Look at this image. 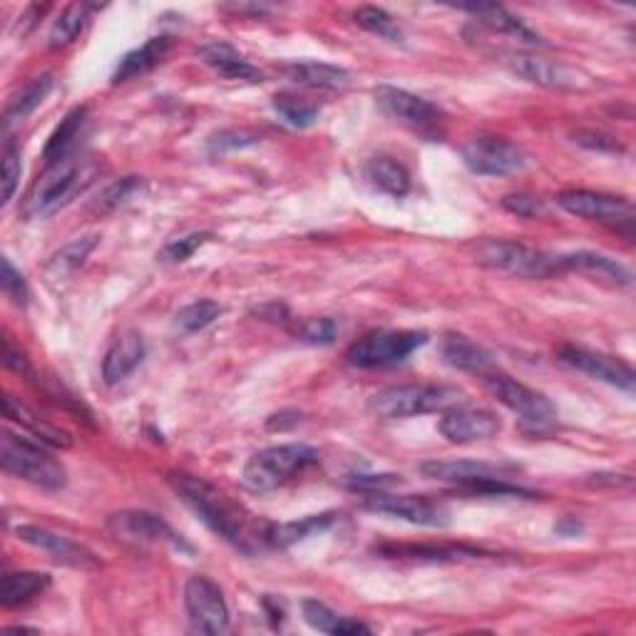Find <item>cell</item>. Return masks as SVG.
<instances>
[{"label": "cell", "mask_w": 636, "mask_h": 636, "mask_svg": "<svg viewBox=\"0 0 636 636\" xmlns=\"http://www.w3.org/2000/svg\"><path fill=\"white\" fill-rule=\"evenodd\" d=\"M107 530L117 540L129 542V545H167L177 552H190L192 547L186 545L182 535L167 525V522L155 512L147 510H123L110 514Z\"/></svg>", "instance_id": "7c38bea8"}, {"label": "cell", "mask_w": 636, "mask_h": 636, "mask_svg": "<svg viewBox=\"0 0 636 636\" xmlns=\"http://www.w3.org/2000/svg\"><path fill=\"white\" fill-rule=\"evenodd\" d=\"M336 333H339V326H336L333 318H308V321H302V326L296 329L298 341L311 345H329L333 343Z\"/></svg>", "instance_id": "b9f144b4"}, {"label": "cell", "mask_w": 636, "mask_h": 636, "mask_svg": "<svg viewBox=\"0 0 636 636\" xmlns=\"http://www.w3.org/2000/svg\"><path fill=\"white\" fill-rule=\"evenodd\" d=\"M172 490L180 495V500L190 508L214 535H219L231 547H237L245 555L266 547V525L269 522L254 520L239 502H234L227 492L214 488L209 480L190 473H170Z\"/></svg>", "instance_id": "6da1fadb"}, {"label": "cell", "mask_w": 636, "mask_h": 636, "mask_svg": "<svg viewBox=\"0 0 636 636\" xmlns=\"http://www.w3.org/2000/svg\"><path fill=\"white\" fill-rule=\"evenodd\" d=\"M143 190H145L143 177H123V180H115L112 184H107L105 190H102L95 200H92L90 212L92 214L115 212L117 207H123V204H127L135 194H139Z\"/></svg>", "instance_id": "74e56055"}, {"label": "cell", "mask_w": 636, "mask_h": 636, "mask_svg": "<svg viewBox=\"0 0 636 636\" xmlns=\"http://www.w3.org/2000/svg\"><path fill=\"white\" fill-rule=\"evenodd\" d=\"M376 102L388 117L408 129H413V133L425 137L441 135V125L445 117L443 110L433 105V102H428L425 98L393 86H383L376 90Z\"/></svg>", "instance_id": "8fae6325"}, {"label": "cell", "mask_w": 636, "mask_h": 636, "mask_svg": "<svg viewBox=\"0 0 636 636\" xmlns=\"http://www.w3.org/2000/svg\"><path fill=\"white\" fill-rule=\"evenodd\" d=\"M353 21L359 23V27H363V31H368L371 35H378L388 43H404L406 41L404 27H400V23L388 11H383V8L361 5L359 11L353 13Z\"/></svg>", "instance_id": "8d00e7d4"}, {"label": "cell", "mask_w": 636, "mask_h": 636, "mask_svg": "<svg viewBox=\"0 0 636 636\" xmlns=\"http://www.w3.org/2000/svg\"><path fill=\"white\" fill-rule=\"evenodd\" d=\"M50 575L45 572H8L3 582H0V604L5 610L25 606L35 597H41L50 587Z\"/></svg>", "instance_id": "4dcf8cb0"}, {"label": "cell", "mask_w": 636, "mask_h": 636, "mask_svg": "<svg viewBox=\"0 0 636 636\" xmlns=\"http://www.w3.org/2000/svg\"><path fill=\"white\" fill-rule=\"evenodd\" d=\"M15 535L18 540L25 542V545L50 555L58 565L80 569V572H95V569H100V559L95 552L80 545V542H72L70 537L58 535V532H53L48 527L21 525L15 530Z\"/></svg>", "instance_id": "e0dca14e"}, {"label": "cell", "mask_w": 636, "mask_h": 636, "mask_svg": "<svg viewBox=\"0 0 636 636\" xmlns=\"http://www.w3.org/2000/svg\"><path fill=\"white\" fill-rule=\"evenodd\" d=\"M559 361L567 363L569 368L584 373V376L589 378L606 383V386H614L626 393H632L636 386V376L629 363H624L622 359H614V355L584 349V345H572V343L563 345V349H559Z\"/></svg>", "instance_id": "2e32d148"}, {"label": "cell", "mask_w": 636, "mask_h": 636, "mask_svg": "<svg viewBox=\"0 0 636 636\" xmlns=\"http://www.w3.org/2000/svg\"><path fill=\"white\" fill-rule=\"evenodd\" d=\"M21 149L8 143L3 149V204L13 200L15 186L21 182Z\"/></svg>", "instance_id": "bcb514c9"}, {"label": "cell", "mask_w": 636, "mask_h": 636, "mask_svg": "<svg viewBox=\"0 0 636 636\" xmlns=\"http://www.w3.org/2000/svg\"><path fill=\"white\" fill-rule=\"evenodd\" d=\"M3 363L8 371H15V373H27V359L21 349H15L13 341L3 339Z\"/></svg>", "instance_id": "681fc988"}, {"label": "cell", "mask_w": 636, "mask_h": 636, "mask_svg": "<svg viewBox=\"0 0 636 636\" xmlns=\"http://www.w3.org/2000/svg\"><path fill=\"white\" fill-rule=\"evenodd\" d=\"M582 530H584V525L577 518H565L555 525V532L563 537H577V535H582Z\"/></svg>", "instance_id": "f5cc1de1"}, {"label": "cell", "mask_w": 636, "mask_h": 636, "mask_svg": "<svg viewBox=\"0 0 636 636\" xmlns=\"http://www.w3.org/2000/svg\"><path fill=\"white\" fill-rule=\"evenodd\" d=\"M575 143L582 145L587 149H597V152H624V147L616 143L612 135H604V133H597V129H577L572 133Z\"/></svg>", "instance_id": "7dc6e473"}, {"label": "cell", "mask_w": 636, "mask_h": 636, "mask_svg": "<svg viewBox=\"0 0 636 636\" xmlns=\"http://www.w3.org/2000/svg\"><path fill=\"white\" fill-rule=\"evenodd\" d=\"M284 72L296 82V86H304L311 90L341 92L353 86V75L349 70L339 68V65H329V63H294V65H286Z\"/></svg>", "instance_id": "d4e9b609"}, {"label": "cell", "mask_w": 636, "mask_h": 636, "mask_svg": "<svg viewBox=\"0 0 636 636\" xmlns=\"http://www.w3.org/2000/svg\"><path fill=\"white\" fill-rule=\"evenodd\" d=\"M557 204L565 212L575 214L589 222L604 224V227L624 231L632 239L634 234V207L629 200L624 196H612L602 192H589V190H567L557 194Z\"/></svg>", "instance_id": "9c48e42d"}, {"label": "cell", "mask_w": 636, "mask_h": 636, "mask_svg": "<svg viewBox=\"0 0 636 636\" xmlns=\"http://www.w3.org/2000/svg\"><path fill=\"white\" fill-rule=\"evenodd\" d=\"M500 418L488 408H475L457 404L443 410L441 433L455 445H470L480 441H490L500 433Z\"/></svg>", "instance_id": "ac0fdd59"}, {"label": "cell", "mask_w": 636, "mask_h": 636, "mask_svg": "<svg viewBox=\"0 0 636 636\" xmlns=\"http://www.w3.org/2000/svg\"><path fill=\"white\" fill-rule=\"evenodd\" d=\"M88 107H72L68 115L60 120V125L55 127V133L50 135L48 145L43 149V162L45 167L58 164L63 159H70L75 145H78L82 127H86Z\"/></svg>", "instance_id": "83f0119b"}, {"label": "cell", "mask_w": 636, "mask_h": 636, "mask_svg": "<svg viewBox=\"0 0 636 636\" xmlns=\"http://www.w3.org/2000/svg\"><path fill=\"white\" fill-rule=\"evenodd\" d=\"M298 420H302V413H296V410H284V413H276L269 418V430H286L296 425Z\"/></svg>", "instance_id": "816d5d0a"}, {"label": "cell", "mask_w": 636, "mask_h": 636, "mask_svg": "<svg viewBox=\"0 0 636 636\" xmlns=\"http://www.w3.org/2000/svg\"><path fill=\"white\" fill-rule=\"evenodd\" d=\"M502 207L508 209L514 217H522V219H537V217H545L547 207L545 202L540 200V196H532L525 192H518V194H508L502 200Z\"/></svg>", "instance_id": "f6af8a7d"}, {"label": "cell", "mask_w": 636, "mask_h": 636, "mask_svg": "<svg viewBox=\"0 0 636 636\" xmlns=\"http://www.w3.org/2000/svg\"><path fill=\"white\" fill-rule=\"evenodd\" d=\"M318 463V451L304 443L271 445L249 457L241 473V485L249 492H271L282 488L292 477L302 475L308 467Z\"/></svg>", "instance_id": "277c9868"}, {"label": "cell", "mask_w": 636, "mask_h": 636, "mask_svg": "<svg viewBox=\"0 0 636 636\" xmlns=\"http://www.w3.org/2000/svg\"><path fill=\"white\" fill-rule=\"evenodd\" d=\"M145 359V339L137 331H123L105 353L102 361V378L107 386H117L123 383L129 373H133Z\"/></svg>", "instance_id": "44dd1931"}, {"label": "cell", "mask_w": 636, "mask_h": 636, "mask_svg": "<svg viewBox=\"0 0 636 636\" xmlns=\"http://www.w3.org/2000/svg\"><path fill=\"white\" fill-rule=\"evenodd\" d=\"M98 164L78 162V159H63L58 164L45 167L25 196L23 214L25 219H45L70 204L80 192H86L98 177Z\"/></svg>", "instance_id": "7a4b0ae2"}, {"label": "cell", "mask_w": 636, "mask_h": 636, "mask_svg": "<svg viewBox=\"0 0 636 636\" xmlns=\"http://www.w3.org/2000/svg\"><path fill=\"white\" fill-rule=\"evenodd\" d=\"M485 386L498 398V404L512 410L522 420V425H527L530 430L542 433V430H552L557 425V408L540 390L504 376V373H485Z\"/></svg>", "instance_id": "ba28073f"}, {"label": "cell", "mask_w": 636, "mask_h": 636, "mask_svg": "<svg viewBox=\"0 0 636 636\" xmlns=\"http://www.w3.org/2000/svg\"><path fill=\"white\" fill-rule=\"evenodd\" d=\"M257 316L264 318V321H274V323H288L292 321V316H288V308L284 304H266L257 308Z\"/></svg>", "instance_id": "f907efd6"}, {"label": "cell", "mask_w": 636, "mask_h": 636, "mask_svg": "<svg viewBox=\"0 0 636 636\" xmlns=\"http://www.w3.org/2000/svg\"><path fill=\"white\" fill-rule=\"evenodd\" d=\"M98 239H100V234H86V237L72 239L70 245H65L58 254L48 261V274L53 279H63L72 274L75 269H80L82 264H86L90 251L98 247Z\"/></svg>", "instance_id": "e575fe53"}, {"label": "cell", "mask_w": 636, "mask_h": 636, "mask_svg": "<svg viewBox=\"0 0 636 636\" xmlns=\"http://www.w3.org/2000/svg\"><path fill=\"white\" fill-rule=\"evenodd\" d=\"M559 261H563V274L565 271H587V274L612 279L614 284H622V286L632 284L629 269L612 257L597 254V251H572V254H559Z\"/></svg>", "instance_id": "f546056e"}, {"label": "cell", "mask_w": 636, "mask_h": 636, "mask_svg": "<svg viewBox=\"0 0 636 636\" xmlns=\"http://www.w3.org/2000/svg\"><path fill=\"white\" fill-rule=\"evenodd\" d=\"M510 70L518 78L532 82V86L545 88V90H559V92H577L592 88V78L587 72L569 68L565 63L545 60V58H532V55H510L508 58Z\"/></svg>", "instance_id": "9a60e30c"}, {"label": "cell", "mask_w": 636, "mask_h": 636, "mask_svg": "<svg viewBox=\"0 0 636 636\" xmlns=\"http://www.w3.org/2000/svg\"><path fill=\"white\" fill-rule=\"evenodd\" d=\"M212 237H214L212 231H194V234H186V237L172 239L170 245L159 251V259H162L164 264H182V261L192 259L194 251L207 245Z\"/></svg>", "instance_id": "60d3db41"}, {"label": "cell", "mask_w": 636, "mask_h": 636, "mask_svg": "<svg viewBox=\"0 0 636 636\" xmlns=\"http://www.w3.org/2000/svg\"><path fill=\"white\" fill-rule=\"evenodd\" d=\"M443 359L445 363H451L457 371H467V373H490L492 368V355L482 349L480 343H475L467 339V336L461 333H451L445 336L443 341Z\"/></svg>", "instance_id": "f1b7e54d"}, {"label": "cell", "mask_w": 636, "mask_h": 636, "mask_svg": "<svg viewBox=\"0 0 636 636\" xmlns=\"http://www.w3.org/2000/svg\"><path fill=\"white\" fill-rule=\"evenodd\" d=\"M172 48V37L170 35H157L149 37L145 45L129 50L123 55L117 63L115 72H112V86H120V82H129L135 78H143L149 70H155L159 63L167 58V53Z\"/></svg>", "instance_id": "cb8c5ba5"}, {"label": "cell", "mask_w": 636, "mask_h": 636, "mask_svg": "<svg viewBox=\"0 0 636 636\" xmlns=\"http://www.w3.org/2000/svg\"><path fill=\"white\" fill-rule=\"evenodd\" d=\"M200 58L204 65H207V68L217 72L219 78L264 82V72H261L257 65H251L237 48H231L229 43H222V41L204 43L200 48Z\"/></svg>", "instance_id": "603a6c76"}, {"label": "cell", "mask_w": 636, "mask_h": 636, "mask_svg": "<svg viewBox=\"0 0 636 636\" xmlns=\"http://www.w3.org/2000/svg\"><path fill=\"white\" fill-rule=\"evenodd\" d=\"M3 413L8 420H11V423L21 425V430H25V433L37 443H43L48 447H63V451L72 445V438H70L68 430H63L60 425H53L50 420L37 416L33 408H27L25 404H21V400L13 398V396L3 398Z\"/></svg>", "instance_id": "ffe728a7"}, {"label": "cell", "mask_w": 636, "mask_h": 636, "mask_svg": "<svg viewBox=\"0 0 636 636\" xmlns=\"http://www.w3.org/2000/svg\"><path fill=\"white\" fill-rule=\"evenodd\" d=\"M463 398L465 393L455 386L418 383V386H398L378 393L371 400V410L383 420H400L425 413H443V410L463 404Z\"/></svg>", "instance_id": "5b68a950"}, {"label": "cell", "mask_w": 636, "mask_h": 636, "mask_svg": "<svg viewBox=\"0 0 636 636\" xmlns=\"http://www.w3.org/2000/svg\"><path fill=\"white\" fill-rule=\"evenodd\" d=\"M259 139V133H251V129H227V133H219L209 139V152L224 155L231 152V149H245L257 145Z\"/></svg>", "instance_id": "ee69618b"}, {"label": "cell", "mask_w": 636, "mask_h": 636, "mask_svg": "<svg viewBox=\"0 0 636 636\" xmlns=\"http://www.w3.org/2000/svg\"><path fill=\"white\" fill-rule=\"evenodd\" d=\"M222 314H224V308L217 302H212V298H202V302L184 306L182 311L177 314L174 326L180 333H196L212 326Z\"/></svg>", "instance_id": "ab89813d"}, {"label": "cell", "mask_w": 636, "mask_h": 636, "mask_svg": "<svg viewBox=\"0 0 636 636\" xmlns=\"http://www.w3.org/2000/svg\"><path fill=\"white\" fill-rule=\"evenodd\" d=\"M184 604L190 624L200 634H224L229 629V606L214 579L196 575L184 587Z\"/></svg>", "instance_id": "4fadbf2b"}, {"label": "cell", "mask_w": 636, "mask_h": 636, "mask_svg": "<svg viewBox=\"0 0 636 636\" xmlns=\"http://www.w3.org/2000/svg\"><path fill=\"white\" fill-rule=\"evenodd\" d=\"M420 475L428 477V480L438 482H451L457 490H467L477 482H488V480H510V475L514 467L510 465H492V463H477V461H433L423 463L418 467Z\"/></svg>", "instance_id": "d6986e66"}, {"label": "cell", "mask_w": 636, "mask_h": 636, "mask_svg": "<svg viewBox=\"0 0 636 636\" xmlns=\"http://www.w3.org/2000/svg\"><path fill=\"white\" fill-rule=\"evenodd\" d=\"M0 288L3 294L11 298L15 306H25L27 298H31V292H27V284L21 271L13 266V261L3 257V274H0Z\"/></svg>", "instance_id": "7bdbcfd3"}, {"label": "cell", "mask_w": 636, "mask_h": 636, "mask_svg": "<svg viewBox=\"0 0 636 636\" xmlns=\"http://www.w3.org/2000/svg\"><path fill=\"white\" fill-rule=\"evenodd\" d=\"M336 522V512H321V514H308V518L294 520V522H269L266 525V547L271 549H288L296 542H304L306 537L316 535V532L329 530Z\"/></svg>", "instance_id": "484cf974"}, {"label": "cell", "mask_w": 636, "mask_h": 636, "mask_svg": "<svg viewBox=\"0 0 636 636\" xmlns=\"http://www.w3.org/2000/svg\"><path fill=\"white\" fill-rule=\"evenodd\" d=\"M398 482H400L398 475H353L349 480L353 490H373V492H383Z\"/></svg>", "instance_id": "c3c4849f"}, {"label": "cell", "mask_w": 636, "mask_h": 636, "mask_svg": "<svg viewBox=\"0 0 636 636\" xmlns=\"http://www.w3.org/2000/svg\"><path fill=\"white\" fill-rule=\"evenodd\" d=\"M90 18V8L86 3H72L68 8H63V13L58 15V21L50 27L48 45L53 50H60L65 45H70L78 41V35L86 31Z\"/></svg>", "instance_id": "d590c367"}, {"label": "cell", "mask_w": 636, "mask_h": 636, "mask_svg": "<svg viewBox=\"0 0 636 636\" xmlns=\"http://www.w3.org/2000/svg\"><path fill=\"white\" fill-rule=\"evenodd\" d=\"M461 11L470 13L477 21V25L488 27L490 33L508 35V37H514V41L527 43V45H545L542 35L532 31V27L522 21V18L512 15L508 8L495 5V3H480V5H463Z\"/></svg>", "instance_id": "7402d4cb"}, {"label": "cell", "mask_w": 636, "mask_h": 636, "mask_svg": "<svg viewBox=\"0 0 636 636\" xmlns=\"http://www.w3.org/2000/svg\"><path fill=\"white\" fill-rule=\"evenodd\" d=\"M302 612H304L306 624L311 626V629H316V632H323V634H339V636L371 634V626H366L363 622L349 620V616L336 614V612L331 610V606H326L323 602H318V600H306V602L302 604Z\"/></svg>", "instance_id": "1f68e13d"}, {"label": "cell", "mask_w": 636, "mask_h": 636, "mask_svg": "<svg viewBox=\"0 0 636 636\" xmlns=\"http://www.w3.org/2000/svg\"><path fill=\"white\" fill-rule=\"evenodd\" d=\"M366 180L376 186L378 192L390 196H406L410 192V174L398 159L393 157H373L366 164Z\"/></svg>", "instance_id": "d6a6232c"}, {"label": "cell", "mask_w": 636, "mask_h": 636, "mask_svg": "<svg viewBox=\"0 0 636 636\" xmlns=\"http://www.w3.org/2000/svg\"><path fill=\"white\" fill-rule=\"evenodd\" d=\"M274 110L288 127H296V129H306V127L316 125L318 115H321V110H318L314 102L296 98V95H292V92H282V95H276Z\"/></svg>", "instance_id": "f35d334b"}, {"label": "cell", "mask_w": 636, "mask_h": 636, "mask_svg": "<svg viewBox=\"0 0 636 636\" xmlns=\"http://www.w3.org/2000/svg\"><path fill=\"white\" fill-rule=\"evenodd\" d=\"M53 88H55V75H50V72H45V75H41V78H35L33 82H27V86L18 92V95L8 100L5 112H3L5 129L15 123H21V120L31 115L35 107H41L43 100L53 92Z\"/></svg>", "instance_id": "836d02e7"}, {"label": "cell", "mask_w": 636, "mask_h": 636, "mask_svg": "<svg viewBox=\"0 0 636 636\" xmlns=\"http://www.w3.org/2000/svg\"><path fill=\"white\" fill-rule=\"evenodd\" d=\"M0 463H3L8 475L31 482L41 490L58 492L68 485V470L48 451V445L8 433V430L3 433V441H0Z\"/></svg>", "instance_id": "3957f363"}, {"label": "cell", "mask_w": 636, "mask_h": 636, "mask_svg": "<svg viewBox=\"0 0 636 636\" xmlns=\"http://www.w3.org/2000/svg\"><path fill=\"white\" fill-rule=\"evenodd\" d=\"M477 261L492 271L518 276V279H552L563 274L559 254H549L537 247L520 245V241L490 239L477 247Z\"/></svg>", "instance_id": "8992f818"}, {"label": "cell", "mask_w": 636, "mask_h": 636, "mask_svg": "<svg viewBox=\"0 0 636 636\" xmlns=\"http://www.w3.org/2000/svg\"><path fill=\"white\" fill-rule=\"evenodd\" d=\"M425 343V331H373L345 351V361L353 368H388L410 359Z\"/></svg>", "instance_id": "52a82bcc"}, {"label": "cell", "mask_w": 636, "mask_h": 636, "mask_svg": "<svg viewBox=\"0 0 636 636\" xmlns=\"http://www.w3.org/2000/svg\"><path fill=\"white\" fill-rule=\"evenodd\" d=\"M366 508L371 512L386 514V518H396L410 522V525L420 527H447L451 525V512L443 502L425 495H386V492H373Z\"/></svg>", "instance_id": "5bb4252c"}, {"label": "cell", "mask_w": 636, "mask_h": 636, "mask_svg": "<svg viewBox=\"0 0 636 636\" xmlns=\"http://www.w3.org/2000/svg\"><path fill=\"white\" fill-rule=\"evenodd\" d=\"M463 162L467 170L480 177H508L527 170L525 149L502 137H475L465 143Z\"/></svg>", "instance_id": "30bf717a"}, {"label": "cell", "mask_w": 636, "mask_h": 636, "mask_svg": "<svg viewBox=\"0 0 636 636\" xmlns=\"http://www.w3.org/2000/svg\"><path fill=\"white\" fill-rule=\"evenodd\" d=\"M376 552L388 559H416V563H463L485 555L482 549L445 545H383Z\"/></svg>", "instance_id": "4316f807"}]
</instances>
